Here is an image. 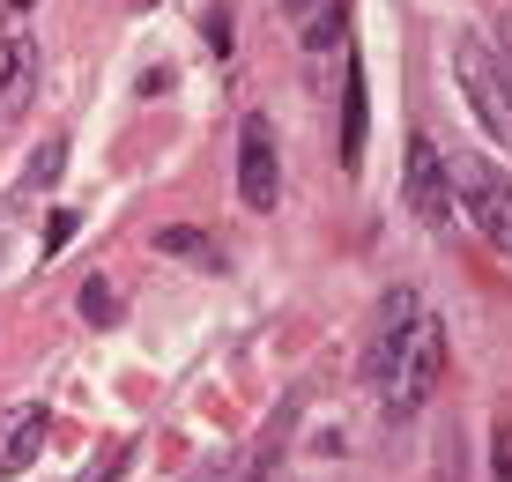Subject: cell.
<instances>
[{"label":"cell","instance_id":"obj_18","mask_svg":"<svg viewBox=\"0 0 512 482\" xmlns=\"http://www.w3.org/2000/svg\"><path fill=\"white\" fill-rule=\"evenodd\" d=\"M498 475L512 482V423H505V431H498Z\"/></svg>","mask_w":512,"mask_h":482},{"label":"cell","instance_id":"obj_19","mask_svg":"<svg viewBox=\"0 0 512 482\" xmlns=\"http://www.w3.org/2000/svg\"><path fill=\"white\" fill-rule=\"evenodd\" d=\"M23 8H38V0H8V15H23Z\"/></svg>","mask_w":512,"mask_h":482},{"label":"cell","instance_id":"obj_5","mask_svg":"<svg viewBox=\"0 0 512 482\" xmlns=\"http://www.w3.org/2000/svg\"><path fill=\"white\" fill-rule=\"evenodd\" d=\"M409 208H416V223H431V230H446L453 223V171H446V156L431 149V141H409Z\"/></svg>","mask_w":512,"mask_h":482},{"label":"cell","instance_id":"obj_10","mask_svg":"<svg viewBox=\"0 0 512 482\" xmlns=\"http://www.w3.org/2000/svg\"><path fill=\"white\" fill-rule=\"evenodd\" d=\"M60 171H67V141L52 134V141H38V156L23 164V193H45V186H60Z\"/></svg>","mask_w":512,"mask_h":482},{"label":"cell","instance_id":"obj_14","mask_svg":"<svg viewBox=\"0 0 512 482\" xmlns=\"http://www.w3.org/2000/svg\"><path fill=\"white\" fill-rule=\"evenodd\" d=\"M127 460H134V445H112V453H104L97 468H82L75 482H119V468H127Z\"/></svg>","mask_w":512,"mask_h":482},{"label":"cell","instance_id":"obj_16","mask_svg":"<svg viewBox=\"0 0 512 482\" xmlns=\"http://www.w3.org/2000/svg\"><path fill=\"white\" fill-rule=\"evenodd\" d=\"M320 8H327V0H282V15H290L297 30H305V23H312V15H320Z\"/></svg>","mask_w":512,"mask_h":482},{"label":"cell","instance_id":"obj_1","mask_svg":"<svg viewBox=\"0 0 512 482\" xmlns=\"http://www.w3.org/2000/svg\"><path fill=\"white\" fill-rule=\"evenodd\" d=\"M438 379H446V327L423 312L416 334H409V349L394 356V371H386V386H379L386 423H416V408L438 394Z\"/></svg>","mask_w":512,"mask_h":482},{"label":"cell","instance_id":"obj_2","mask_svg":"<svg viewBox=\"0 0 512 482\" xmlns=\"http://www.w3.org/2000/svg\"><path fill=\"white\" fill-rule=\"evenodd\" d=\"M453 75H461V89H468L475 127L512 149V67L498 60V45H483V38L461 30V38H453Z\"/></svg>","mask_w":512,"mask_h":482},{"label":"cell","instance_id":"obj_13","mask_svg":"<svg viewBox=\"0 0 512 482\" xmlns=\"http://www.w3.org/2000/svg\"><path fill=\"white\" fill-rule=\"evenodd\" d=\"M297 38H305V52H327L334 38H342V0H327V8H320V15H312V23H305V30H297Z\"/></svg>","mask_w":512,"mask_h":482},{"label":"cell","instance_id":"obj_20","mask_svg":"<svg viewBox=\"0 0 512 482\" xmlns=\"http://www.w3.org/2000/svg\"><path fill=\"white\" fill-rule=\"evenodd\" d=\"M149 8H156V0H149Z\"/></svg>","mask_w":512,"mask_h":482},{"label":"cell","instance_id":"obj_15","mask_svg":"<svg viewBox=\"0 0 512 482\" xmlns=\"http://www.w3.org/2000/svg\"><path fill=\"white\" fill-rule=\"evenodd\" d=\"M67 238H75V208H60V216H52V223H45V253H60V245H67Z\"/></svg>","mask_w":512,"mask_h":482},{"label":"cell","instance_id":"obj_8","mask_svg":"<svg viewBox=\"0 0 512 482\" xmlns=\"http://www.w3.org/2000/svg\"><path fill=\"white\" fill-rule=\"evenodd\" d=\"M30 75H38V45L23 30H8V45H0V112H23Z\"/></svg>","mask_w":512,"mask_h":482},{"label":"cell","instance_id":"obj_4","mask_svg":"<svg viewBox=\"0 0 512 482\" xmlns=\"http://www.w3.org/2000/svg\"><path fill=\"white\" fill-rule=\"evenodd\" d=\"M238 193H245V208H268L282 201V164H275V127L260 112H245V127H238Z\"/></svg>","mask_w":512,"mask_h":482},{"label":"cell","instance_id":"obj_7","mask_svg":"<svg viewBox=\"0 0 512 482\" xmlns=\"http://www.w3.org/2000/svg\"><path fill=\"white\" fill-rule=\"evenodd\" d=\"M45 408L38 401H8L0 408V475H30L38 468V453H45Z\"/></svg>","mask_w":512,"mask_h":482},{"label":"cell","instance_id":"obj_9","mask_svg":"<svg viewBox=\"0 0 512 482\" xmlns=\"http://www.w3.org/2000/svg\"><path fill=\"white\" fill-rule=\"evenodd\" d=\"M364 127H372V104H364V67L342 75V164H364Z\"/></svg>","mask_w":512,"mask_h":482},{"label":"cell","instance_id":"obj_3","mask_svg":"<svg viewBox=\"0 0 512 482\" xmlns=\"http://www.w3.org/2000/svg\"><path fill=\"white\" fill-rule=\"evenodd\" d=\"M453 178H461V201H468L475 230L512 260V171L483 164V156H453Z\"/></svg>","mask_w":512,"mask_h":482},{"label":"cell","instance_id":"obj_17","mask_svg":"<svg viewBox=\"0 0 512 482\" xmlns=\"http://www.w3.org/2000/svg\"><path fill=\"white\" fill-rule=\"evenodd\" d=\"M498 45H505V52H498V60L512 67V0H505V8H498Z\"/></svg>","mask_w":512,"mask_h":482},{"label":"cell","instance_id":"obj_11","mask_svg":"<svg viewBox=\"0 0 512 482\" xmlns=\"http://www.w3.org/2000/svg\"><path fill=\"white\" fill-rule=\"evenodd\" d=\"M156 253H171V260H193V267H216V245H208L201 230H186V223L156 230Z\"/></svg>","mask_w":512,"mask_h":482},{"label":"cell","instance_id":"obj_12","mask_svg":"<svg viewBox=\"0 0 512 482\" xmlns=\"http://www.w3.org/2000/svg\"><path fill=\"white\" fill-rule=\"evenodd\" d=\"M82 319H90V327H119V297H112V282H104V275L82 282Z\"/></svg>","mask_w":512,"mask_h":482},{"label":"cell","instance_id":"obj_6","mask_svg":"<svg viewBox=\"0 0 512 482\" xmlns=\"http://www.w3.org/2000/svg\"><path fill=\"white\" fill-rule=\"evenodd\" d=\"M416 319H423V297L416 290H386L379 327H372V342H364V379H372V386H386V371H394V356L409 349Z\"/></svg>","mask_w":512,"mask_h":482}]
</instances>
